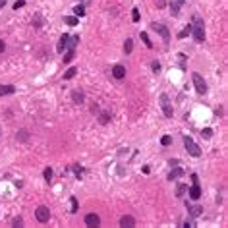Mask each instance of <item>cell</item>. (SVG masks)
<instances>
[{
    "label": "cell",
    "mask_w": 228,
    "mask_h": 228,
    "mask_svg": "<svg viewBox=\"0 0 228 228\" xmlns=\"http://www.w3.org/2000/svg\"><path fill=\"white\" fill-rule=\"evenodd\" d=\"M201 135H203L205 139H211V137H213V130H211V128H205V130L201 132Z\"/></svg>",
    "instance_id": "obj_25"
},
{
    "label": "cell",
    "mask_w": 228,
    "mask_h": 228,
    "mask_svg": "<svg viewBox=\"0 0 228 228\" xmlns=\"http://www.w3.org/2000/svg\"><path fill=\"white\" fill-rule=\"evenodd\" d=\"M25 6V0H16V4H14V10H18V8H23Z\"/></svg>",
    "instance_id": "obj_31"
},
{
    "label": "cell",
    "mask_w": 228,
    "mask_h": 228,
    "mask_svg": "<svg viewBox=\"0 0 228 228\" xmlns=\"http://www.w3.org/2000/svg\"><path fill=\"white\" fill-rule=\"evenodd\" d=\"M4 49H6V43H4L2 39H0V54H2V52H4Z\"/></svg>",
    "instance_id": "obj_34"
},
{
    "label": "cell",
    "mask_w": 228,
    "mask_h": 228,
    "mask_svg": "<svg viewBox=\"0 0 228 228\" xmlns=\"http://www.w3.org/2000/svg\"><path fill=\"white\" fill-rule=\"evenodd\" d=\"M4 4H6V0H0V8H2Z\"/></svg>",
    "instance_id": "obj_38"
},
{
    "label": "cell",
    "mask_w": 228,
    "mask_h": 228,
    "mask_svg": "<svg viewBox=\"0 0 228 228\" xmlns=\"http://www.w3.org/2000/svg\"><path fill=\"white\" fill-rule=\"evenodd\" d=\"M18 137H19V141H27V139H29V132H27V130H21Z\"/></svg>",
    "instance_id": "obj_24"
},
{
    "label": "cell",
    "mask_w": 228,
    "mask_h": 228,
    "mask_svg": "<svg viewBox=\"0 0 228 228\" xmlns=\"http://www.w3.org/2000/svg\"><path fill=\"white\" fill-rule=\"evenodd\" d=\"M153 70L158 72V70H161V64H158V62H153Z\"/></svg>",
    "instance_id": "obj_36"
},
{
    "label": "cell",
    "mask_w": 228,
    "mask_h": 228,
    "mask_svg": "<svg viewBox=\"0 0 228 228\" xmlns=\"http://www.w3.org/2000/svg\"><path fill=\"white\" fill-rule=\"evenodd\" d=\"M189 33H191V25H188L184 31H180V33H178V37H180V39H184V37H188V35H189Z\"/></svg>",
    "instance_id": "obj_26"
},
{
    "label": "cell",
    "mask_w": 228,
    "mask_h": 228,
    "mask_svg": "<svg viewBox=\"0 0 228 228\" xmlns=\"http://www.w3.org/2000/svg\"><path fill=\"white\" fill-rule=\"evenodd\" d=\"M161 143L166 147V145H170V143H172V137H170V135H164V137L161 139Z\"/></svg>",
    "instance_id": "obj_29"
},
{
    "label": "cell",
    "mask_w": 228,
    "mask_h": 228,
    "mask_svg": "<svg viewBox=\"0 0 228 228\" xmlns=\"http://www.w3.org/2000/svg\"><path fill=\"white\" fill-rule=\"evenodd\" d=\"M72 213H77V199L72 197Z\"/></svg>",
    "instance_id": "obj_32"
},
{
    "label": "cell",
    "mask_w": 228,
    "mask_h": 228,
    "mask_svg": "<svg viewBox=\"0 0 228 228\" xmlns=\"http://www.w3.org/2000/svg\"><path fill=\"white\" fill-rule=\"evenodd\" d=\"M188 211H189V215H191V216H199L203 209H201V207H189V205H188Z\"/></svg>",
    "instance_id": "obj_18"
},
{
    "label": "cell",
    "mask_w": 228,
    "mask_h": 228,
    "mask_svg": "<svg viewBox=\"0 0 228 228\" xmlns=\"http://www.w3.org/2000/svg\"><path fill=\"white\" fill-rule=\"evenodd\" d=\"M74 56H75V50L68 49V52L64 54V62H66V64H68V62H72V60H74Z\"/></svg>",
    "instance_id": "obj_17"
},
{
    "label": "cell",
    "mask_w": 228,
    "mask_h": 228,
    "mask_svg": "<svg viewBox=\"0 0 228 228\" xmlns=\"http://www.w3.org/2000/svg\"><path fill=\"white\" fill-rule=\"evenodd\" d=\"M35 216H37V220H39V222H49V219H50V211H49V207H44V205L37 207Z\"/></svg>",
    "instance_id": "obj_6"
},
{
    "label": "cell",
    "mask_w": 228,
    "mask_h": 228,
    "mask_svg": "<svg viewBox=\"0 0 228 228\" xmlns=\"http://www.w3.org/2000/svg\"><path fill=\"white\" fill-rule=\"evenodd\" d=\"M155 2H157L158 8H163V6H164V0H155Z\"/></svg>",
    "instance_id": "obj_37"
},
{
    "label": "cell",
    "mask_w": 228,
    "mask_h": 228,
    "mask_svg": "<svg viewBox=\"0 0 228 228\" xmlns=\"http://www.w3.org/2000/svg\"><path fill=\"white\" fill-rule=\"evenodd\" d=\"M141 41L145 43V47H147V49H151V47H153V43L149 41V35H147V33H141Z\"/></svg>",
    "instance_id": "obj_20"
},
{
    "label": "cell",
    "mask_w": 228,
    "mask_h": 228,
    "mask_svg": "<svg viewBox=\"0 0 228 228\" xmlns=\"http://www.w3.org/2000/svg\"><path fill=\"white\" fill-rule=\"evenodd\" d=\"M85 224H87V226H91V228L99 226V224H101V216H99V215H95V213L85 215Z\"/></svg>",
    "instance_id": "obj_7"
},
{
    "label": "cell",
    "mask_w": 228,
    "mask_h": 228,
    "mask_svg": "<svg viewBox=\"0 0 228 228\" xmlns=\"http://www.w3.org/2000/svg\"><path fill=\"white\" fill-rule=\"evenodd\" d=\"M14 87L12 85H0V97H4V95H12L14 93Z\"/></svg>",
    "instance_id": "obj_15"
},
{
    "label": "cell",
    "mask_w": 228,
    "mask_h": 228,
    "mask_svg": "<svg viewBox=\"0 0 228 228\" xmlns=\"http://www.w3.org/2000/svg\"><path fill=\"white\" fill-rule=\"evenodd\" d=\"M161 106H163V112H164V116L166 118H172V105H170V99H168V95H161Z\"/></svg>",
    "instance_id": "obj_5"
},
{
    "label": "cell",
    "mask_w": 228,
    "mask_h": 228,
    "mask_svg": "<svg viewBox=\"0 0 228 228\" xmlns=\"http://www.w3.org/2000/svg\"><path fill=\"white\" fill-rule=\"evenodd\" d=\"M74 14H75V16H79V18H81V16H85V8H83L81 4H79V6H75V8H74Z\"/></svg>",
    "instance_id": "obj_21"
},
{
    "label": "cell",
    "mask_w": 228,
    "mask_h": 228,
    "mask_svg": "<svg viewBox=\"0 0 228 228\" xmlns=\"http://www.w3.org/2000/svg\"><path fill=\"white\" fill-rule=\"evenodd\" d=\"M120 226H124V228H132V226H135V219L132 215H124L122 219H120Z\"/></svg>",
    "instance_id": "obj_9"
},
{
    "label": "cell",
    "mask_w": 228,
    "mask_h": 228,
    "mask_svg": "<svg viewBox=\"0 0 228 228\" xmlns=\"http://www.w3.org/2000/svg\"><path fill=\"white\" fill-rule=\"evenodd\" d=\"M68 39H70V35H62L60 37V41H58V44H56V50H58L60 54L64 52V49L68 47Z\"/></svg>",
    "instance_id": "obj_12"
},
{
    "label": "cell",
    "mask_w": 228,
    "mask_h": 228,
    "mask_svg": "<svg viewBox=\"0 0 228 228\" xmlns=\"http://www.w3.org/2000/svg\"><path fill=\"white\" fill-rule=\"evenodd\" d=\"M182 176H184V170H182V168H174L172 172L168 174V180H178V178H182Z\"/></svg>",
    "instance_id": "obj_14"
},
{
    "label": "cell",
    "mask_w": 228,
    "mask_h": 228,
    "mask_svg": "<svg viewBox=\"0 0 228 228\" xmlns=\"http://www.w3.org/2000/svg\"><path fill=\"white\" fill-rule=\"evenodd\" d=\"M191 33H193V39L197 43L205 41V27H203V19L195 14L193 16V25H191Z\"/></svg>",
    "instance_id": "obj_1"
},
{
    "label": "cell",
    "mask_w": 228,
    "mask_h": 228,
    "mask_svg": "<svg viewBox=\"0 0 228 228\" xmlns=\"http://www.w3.org/2000/svg\"><path fill=\"white\" fill-rule=\"evenodd\" d=\"M64 21L68 25H77V18L75 16H68V18H64Z\"/></svg>",
    "instance_id": "obj_22"
},
{
    "label": "cell",
    "mask_w": 228,
    "mask_h": 228,
    "mask_svg": "<svg viewBox=\"0 0 228 228\" xmlns=\"http://www.w3.org/2000/svg\"><path fill=\"white\" fill-rule=\"evenodd\" d=\"M182 4H184V0H172V2H170V12H172V16L180 14V6Z\"/></svg>",
    "instance_id": "obj_11"
},
{
    "label": "cell",
    "mask_w": 228,
    "mask_h": 228,
    "mask_svg": "<svg viewBox=\"0 0 228 228\" xmlns=\"http://www.w3.org/2000/svg\"><path fill=\"white\" fill-rule=\"evenodd\" d=\"M184 145H186V149L191 157H201V149H199V145L193 141L191 137H184Z\"/></svg>",
    "instance_id": "obj_2"
},
{
    "label": "cell",
    "mask_w": 228,
    "mask_h": 228,
    "mask_svg": "<svg viewBox=\"0 0 228 228\" xmlns=\"http://www.w3.org/2000/svg\"><path fill=\"white\" fill-rule=\"evenodd\" d=\"M74 170H75V174H77V178L83 174V168H79V166H74Z\"/></svg>",
    "instance_id": "obj_33"
},
{
    "label": "cell",
    "mask_w": 228,
    "mask_h": 228,
    "mask_svg": "<svg viewBox=\"0 0 228 228\" xmlns=\"http://www.w3.org/2000/svg\"><path fill=\"white\" fill-rule=\"evenodd\" d=\"M188 193H189V197H191V199H195V201H197V199L201 197V188H199V184H193V186L189 188Z\"/></svg>",
    "instance_id": "obj_10"
},
{
    "label": "cell",
    "mask_w": 228,
    "mask_h": 228,
    "mask_svg": "<svg viewBox=\"0 0 228 228\" xmlns=\"http://www.w3.org/2000/svg\"><path fill=\"white\" fill-rule=\"evenodd\" d=\"M132 19H133V21H139V10H137V8H133V12H132Z\"/></svg>",
    "instance_id": "obj_30"
},
{
    "label": "cell",
    "mask_w": 228,
    "mask_h": 228,
    "mask_svg": "<svg viewBox=\"0 0 228 228\" xmlns=\"http://www.w3.org/2000/svg\"><path fill=\"white\" fill-rule=\"evenodd\" d=\"M112 75L116 79H124V77H126V68H124L122 64H116L112 68Z\"/></svg>",
    "instance_id": "obj_8"
},
{
    "label": "cell",
    "mask_w": 228,
    "mask_h": 228,
    "mask_svg": "<svg viewBox=\"0 0 228 228\" xmlns=\"http://www.w3.org/2000/svg\"><path fill=\"white\" fill-rule=\"evenodd\" d=\"M151 29L153 31H157L158 33V35H161L163 37V41H170V31L166 29V25H163V23H157V21H155V23H151Z\"/></svg>",
    "instance_id": "obj_4"
},
{
    "label": "cell",
    "mask_w": 228,
    "mask_h": 228,
    "mask_svg": "<svg viewBox=\"0 0 228 228\" xmlns=\"http://www.w3.org/2000/svg\"><path fill=\"white\" fill-rule=\"evenodd\" d=\"M186 191H188V186H184V184H180V186L176 188V195H178V197H182V195H184Z\"/></svg>",
    "instance_id": "obj_19"
},
{
    "label": "cell",
    "mask_w": 228,
    "mask_h": 228,
    "mask_svg": "<svg viewBox=\"0 0 228 228\" xmlns=\"http://www.w3.org/2000/svg\"><path fill=\"white\" fill-rule=\"evenodd\" d=\"M193 85H195V91H197L199 95L207 93V83H205V79L199 74H193Z\"/></svg>",
    "instance_id": "obj_3"
},
{
    "label": "cell",
    "mask_w": 228,
    "mask_h": 228,
    "mask_svg": "<svg viewBox=\"0 0 228 228\" xmlns=\"http://www.w3.org/2000/svg\"><path fill=\"white\" fill-rule=\"evenodd\" d=\"M99 120H101V124H108V120H110V114H108V112H102Z\"/></svg>",
    "instance_id": "obj_27"
},
{
    "label": "cell",
    "mask_w": 228,
    "mask_h": 228,
    "mask_svg": "<svg viewBox=\"0 0 228 228\" xmlns=\"http://www.w3.org/2000/svg\"><path fill=\"white\" fill-rule=\"evenodd\" d=\"M50 178H52V168H44V180L50 182Z\"/></svg>",
    "instance_id": "obj_28"
},
{
    "label": "cell",
    "mask_w": 228,
    "mask_h": 228,
    "mask_svg": "<svg viewBox=\"0 0 228 228\" xmlns=\"http://www.w3.org/2000/svg\"><path fill=\"white\" fill-rule=\"evenodd\" d=\"M75 72H77V68H70V70L64 74V79H72V77L75 75Z\"/></svg>",
    "instance_id": "obj_23"
},
{
    "label": "cell",
    "mask_w": 228,
    "mask_h": 228,
    "mask_svg": "<svg viewBox=\"0 0 228 228\" xmlns=\"http://www.w3.org/2000/svg\"><path fill=\"white\" fill-rule=\"evenodd\" d=\"M72 99H74V102H77V105H81V102H83V99H85L83 91H74V93H72Z\"/></svg>",
    "instance_id": "obj_13"
},
{
    "label": "cell",
    "mask_w": 228,
    "mask_h": 228,
    "mask_svg": "<svg viewBox=\"0 0 228 228\" xmlns=\"http://www.w3.org/2000/svg\"><path fill=\"white\" fill-rule=\"evenodd\" d=\"M132 50H133V41L132 39H126V43H124V52L130 54Z\"/></svg>",
    "instance_id": "obj_16"
},
{
    "label": "cell",
    "mask_w": 228,
    "mask_h": 228,
    "mask_svg": "<svg viewBox=\"0 0 228 228\" xmlns=\"http://www.w3.org/2000/svg\"><path fill=\"white\" fill-rule=\"evenodd\" d=\"M191 182H193V184H199V178H197V174H191Z\"/></svg>",
    "instance_id": "obj_35"
}]
</instances>
